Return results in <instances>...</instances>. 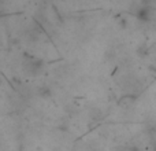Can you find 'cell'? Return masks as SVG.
Listing matches in <instances>:
<instances>
[{
  "label": "cell",
  "instance_id": "cell-1",
  "mask_svg": "<svg viewBox=\"0 0 156 151\" xmlns=\"http://www.w3.org/2000/svg\"><path fill=\"white\" fill-rule=\"evenodd\" d=\"M22 68H23L25 73H27L29 76H38L43 72L44 68V62L37 57H30V55H23L22 59Z\"/></svg>",
  "mask_w": 156,
  "mask_h": 151
}]
</instances>
